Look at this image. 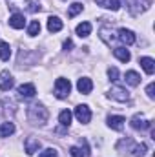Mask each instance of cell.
I'll return each instance as SVG.
<instances>
[{
    "instance_id": "19",
    "label": "cell",
    "mask_w": 155,
    "mask_h": 157,
    "mask_svg": "<svg viewBox=\"0 0 155 157\" xmlns=\"http://www.w3.org/2000/svg\"><path fill=\"white\" fill-rule=\"evenodd\" d=\"M75 31H77L78 37H89V33H91V24H89V22H82V24L77 26Z\"/></svg>"
},
{
    "instance_id": "16",
    "label": "cell",
    "mask_w": 155,
    "mask_h": 157,
    "mask_svg": "<svg viewBox=\"0 0 155 157\" xmlns=\"http://www.w3.org/2000/svg\"><path fill=\"white\" fill-rule=\"evenodd\" d=\"M113 55H115L120 62H130V59H131V55H130V51L126 48H115L113 49Z\"/></svg>"
},
{
    "instance_id": "13",
    "label": "cell",
    "mask_w": 155,
    "mask_h": 157,
    "mask_svg": "<svg viewBox=\"0 0 155 157\" xmlns=\"http://www.w3.org/2000/svg\"><path fill=\"white\" fill-rule=\"evenodd\" d=\"M141 66H142V70L148 73V75H153L155 71V60L152 57H142L141 59Z\"/></svg>"
},
{
    "instance_id": "27",
    "label": "cell",
    "mask_w": 155,
    "mask_h": 157,
    "mask_svg": "<svg viewBox=\"0 0 155 157\" xmlns=\"http://www.w3.org/2000/svg\"><path fill=\"white\" fill-rule=\"evenodd\" d=\"M108 77H110V80H119V70L117 68H108Z\"/></svg>"
},
{
    "instance_id": "28",
    "label": "cell",
    "mask_w": 155,
    "mask_h": 157,
    "mask_svg": "<svg viewBox=\"0 0 155 157\" xmlns=\"http://www.w3.org/2000/svg\"><path fill=\"white\" fill-rule=\"evenodd\" d=\"M155 84L153 82H152V84H148V88H146V93H148V97H150V99H153L155 97Z\"/></svg>"
},
{
    "instance_id": "10",
    "label": "cell",
    "mask_w": 155,
    "mask_h": 157,
    "mask_svg": "<svg viewBox=\"0 0 155 157\" xmlns=\"http://www.w3.org/2000/svg\"><path fill=\"white\" fill-rule=\"evenodd\" d=\"M9 26H11L13 29H22V28L26 26L24 15H22V13H13V15L9 17Z\"/></svg>"
},
{
    "instance_id": "15",
    "label": "cell",
    "mask_w": 155,
    "mask_h": 157,
    "mask_svg": "<svg viewBox=\"0 0 155 157\" xmlns=\"http://www.w3.org/2000/svg\"><path fill=\"white\" fill-rule=\"evenodd\" d=\"M95 4L100 6V7H104V9H112V11H117L120 7L119 0H95Z\"/></svg>"
},
{
    "instance_id": "14",
    "label": "cell",
    "mask_w": 155,
    "mask_h": 157,
    "mask_svg": "<svg viewBox=\"0 0 155 157\" xmlns=\"http://www.w3.org/2000/svg\"><path fill=\"white\" fill-rule=\"evenodd\" d=\"M47 29H49L51 33L60 31V29H62V20H60L59 17H49V18H47Z\"/></svg>"
},
{
    "instance_id": "1",
    "label": "cell",
    "mask_w": 155,
    "mask_h": 157,
    "mask_svg": "<svg viewBox=\"0 0 155 157\" xmlns=\"http://www.w3.org/2000/svg\"><path fill=\"white\" fill-rule=\"evenodd\" d=\"M47 117H49V112H47V108H44V104H33L28 108V119L33 124L42 126L47 122Z\"/></svg>"
},
{
    "instance_id": "4",
    "label": "cell",
    "mask_w": 155,
    "mask_h": 157,
    "mask_svg": "<svg viewBox=\"0 0 155 157\" xmlns=\"http://www.w3.org/2000/svg\"><path fill=\"white\" fill-rule=\"evenodd\" d=\"M75 117L78 119V122L88 124L91 121V110H89V106L88 104H78L77 108H75Z\"/></svg>"
},
{
    "instance_id": "21",
    "label": "cell",
    "mask_w": 155,
    "mask_h": 157,
    "mask_svg": "<svg viewBox=\"0 0 155 157\" xmlns=\"http://www.w3.org/2000/svg\"><path fill=\"white\" fill-rule=\"evenodd\" d=\"M59 121H60V124H62V126H66V128H68V126L71 124V112H70V110H62V112H60V115H59Z\"/></svg>"
},
{
    "instance_id": "29",
    "label": "cell",
    "mask_w": 155,
    "mask_h": 157,
    "mask_svg": "<svg viewBox=\"0 0 155 157\" xmlns=\"http://www.w3.org/2000/svg\"><path fill=\"white\" fill-rule=\"evenodd\" d=\"M70 48H73V42H71V40L68 39L66 42H64V49H70Z\"/></svg>"
},
{
    "instance_id": "6",
    "label": "cell",
    "mask_w": 155,
    "mask_h": 157,
    "mask_svg": "<svg viewBox=\"0 0 155 157\" xmlns=\"http://www.w3.org/2000/svg\"><path fill=\"white\" fill-rule=\"evenodd\" d=\"M18 97L20 99H33L35 97V93H37V90H35V86L33 84H22V86H18Z\"/></svg>"
},
{
    "instance_id": "25",
    "label": "cell",
    "mask_w": 155,
    "mask_h": 157,
    "mask_svg": "<svg viewBox=\"0 0 155 157\" xmlns=\"http://www.w3.org/2000/svg\"><path fill=\"white\" fill-rule=\"evenodd\" d=\"M39 157H59V154H57V150H55V148H47V150L40 152Z\"/></svg>"
},
{
    "instance_id": "8",
    "label": "cell",
    "mask_w": 155,
    "mask_h": 157,
    "mask_svg": "<svg viewBox=\"0 0 155 157\" xmlns=\"http://www.w3.org/2000/svg\"><path fill=\"white\" fill-rule=\"evenodd\" d=\"M24 148H26V154H28V155H33L35 152L40 150V141L35 139V137H28V139L24 141Z\"/></svg>"
},
{
    "instance_id": "7",
    "label": "cell",
    "mask_w": 155,
    "mask_h": 157,
    "mask_svg": "<svg viewBox=\"0 0 155 157\" xmlns=\"http://www.w3.org/2000/svg\"><path fill=\"white\" fill-rule=\"evenodd\" d=\"M13 84H15V80H13V75L9 71H2L0 73V90L2 91H9L13 88Z\"/></svg>"
},
{
    "instance_id": "17",
    "label": "cell",
    "mask_w": 155,
    "mask_h": 157,
    "mask_svg": "<svg viewBox=\"0 0 155 157\" xmlns=\"http://www.w3.org/2000/svg\"><path fill=\"white\" fill-rule=\"evenodd\" d=\"M126 82H128L130 86H139V84H141V75H139L137 71L130 70V71H126Z\"/></svg>"
},
{
    "instance_id": "23",
    "label": "cell",
    "mask_w": 155,
    "mask_h": 157,
    "mask_svg": "<svg viewBox=\"0 0 155 157\" xmlns=\"http://www.w3.org/2000/svg\"><path fill=\"white\" fill-rule=\"evenodd\" d=\"M40 33V22L39 20H33L31 24H29V28H28V35L29 37H37Z\"/></svg>"
},
{
    "instance_id": "3",
    "label": "cell",
    "mask_w": 155,
    "mask_h": 157,
    "mask_svg": "<svg viewBox=\"0 0 155 157\" xmlns=\"http://www.w3.org/2000/svg\"><path fill=\"white\" fill-rule=\"evenodd\" d=\"M108 97L113 99V101H119V102H126V101H130V91H128L126 88L113 86V88L108 91Z\"/></svg>"
},
{
    "instance_id": "22",
    "label": "cell",
    "mask_w": 155,
    "mask_h": 157,
    "mask_svg": "<svg viewBox=\"0 0 155 157\" xmlns=\"http://www.w3.org/2000/svg\"><path fill=\"white\" fill-rule=\"evenodd\" d=\"M82 9H84V7H82V4H80V2H75V4H71V6H70V9H68V17H70V18L77 17V15L80 13V11H82Z\"/></svg>"
},
{
    "instance_id": "9",
    "label": "cell",
    "mask_w": 155,
    "mask_h": 157,
    "mask_svg": "<svg viewBox=\"0 0 155 157\" xmlns=\"http://www.w3.org/2000/svg\"><path fill=\"white\" fill-rule=\"evenodd\" d=\"M119 40H122L126 46H131L133 42H135V33L131 31V29H126V28H120L119 29Z\"/></svg>"
},
{
    "instance_id": "20",
    "label": "cell",
    "mask_w": 155,
    "mask_h": 157,
    "mask_svg": "<svg viewBox=\"0 0 155 157\" xmlns=\"http://www.w3.org/2000/svg\"><path fill=\"white\" fill-rule=\"evenodd\" d=\"M9 57H11V48H9V44L4 42V40H0V59H2V60H9Z\"/></svg>"
},
{
    "instance_id": "12",
    "label": "cell",
    "mask_w": 155,
    "mask_h": 157,
    "mask_svg": "<svg viewBox=\"0 0 155 157\" xmlns=\"http://www.w3.org/2000/svg\"><path fill=\"white\" fill-rule=\"evenodd\" d=\"M124 122H126V119L120 117V115H110L108 117V126L112 130H117V132H120L124 128Z\"/></svg>"
},
{
    "instance_id": "5",
    "label": "cell",
    "mask_w": 155,
    "mask_h": 157,
    "mask_svg": "<svg viewBox=\"0 0 155 157\" xmlns=\"http://www.w3.org/2000/svg\"><path fill=\"white\" fill-rule=\"evenodd\" d=\"M130 124H131V128H133V130H148V128H152V122L144 117V115H141V113L133 115Z\"/></svg>"
},
{
    "instance_id": "11",
    "label": "cell",
    "mask_w": 155,
    "mask_h": 157,
    "mask_svg": "<svg viewBox=\"0 0 155 157\" xmlns=\"http://www.w3.org/2000/svg\"><path fill=\"white\" fill-rule=\"evenodd\" d=\"M77 90L80 91V93H84V95L91 93V90H93V82H91V78H88V77L78 78V82H77Z\"/></svg>"
},
{
    "instance_id": "18",
    "label": "cell",
    "mask_w": 155,
    "mask_h": 157,
    "mask_svg": "<svg viewBox=\"0 0 155 157\" xmlns=\"http://www.w3.org/2000/svg\"><path fill=\"white\" fill-rule=\"evenodd\" d=\"M15 133V124L13 122H4L0 124V137H9Z\"/></svg>"
},
{
    "instance_id": "2",
    "label": "cell",
    "mask_w": 155,
    "mask_h": 157,
    "mask_svg": "<svg viewBox=\"0 0 155 157\" xmlns=\"http://www.w3.org/2000/svg\"><path fill=\"white\" fill-rule=\"evenodd\" d=\"M70 91H71V82L68 80V78H57L55 80V95L59 97V99H66L68 95H70Z\"/></svg>"
},
{
    "instance_id": "26",
    "label": "cell",
    "mask_w": 155,
    "mask_h": 157,
    "mask_svg": "<svg viewBox=\"0 0 155 157\" xmlns=\"http://www.w3.org/2000/svg\"><path fill=\"white\" fill-rule=\"evenodd\" d=\"M70 154H71V157H86V154H84L78 146H71V148H70Z\"/></svg>"
},
{
    "instance_id": "24",
    "label": "cell",
    "mask_w": 155,
    "mask_h": 157,
    "mask_svg": "<svg viewBox=\"0 0 155 157\" xmlns=\"http://www.w3.org/2000/svg\"><path fill=\"white\" fill-rule=\"evenodd\" d=\"M146 144L141 143V144H133V157H144L146 155Z\"/></svg>"
}]
</instances>
